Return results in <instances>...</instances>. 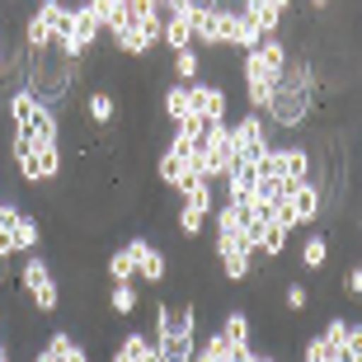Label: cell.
I'll list each match as a JSON object with an SVG mask.
<instances>
[{
    "instance_id": "7c38bea8",
    "label": "cell",
    "mask_w": 362,
    "mask_h": 362,
    "mask_svg": "<svg viewBox=\"0 0 362 362\" xmlns=\"http://www.w3.org/2000/svg\"><path fill=\"white\" fill-rule=\"evenodd\" d=\"M216 334L226 339L235 353H250V349H255V344H250V315H245V310H230L226 320H221V329H216Z\"/></svg>"
},
{
    "instance_id": "5bb4252c",
    "label": "cell",
    "mask_w": 362,
    "mask_h": 362,
    "mask_svg": "<svg viewBox=\"0 0 362 362\" xmlns=\"http://www.w3.org/2000/svg\"><path fill=\"white\" fill-rule=\"evenodd\" d=\"M160 108H165V118H170V122L179 127V122H184L188 113H193V99H188V85H179V81H175L170 90L160 94Z\"/></svg>"
},
{
    "instance_id": "52a82bcc",
    "label": "cell",
    "mask_w": 362,
    "mask_h": 362,
    "mask_svg": "<svg viewBox=\"0 0 362 362\" xmlns=\"http://www.w3.org/2000/svg\"><path fill=\"white\" fill-rule=\"evenodd\" d=\"M127 250H132V259H136V278L151 282V287H160L165 273H170V264H165V255H160V245H151L146 235H132V240H127Z\"/></svg>"
},
{
    "instance_id": "9a60e30c",
    "label": "cell",
    "mask_w": 362,
    "mask_h": 362,
    "mask_svg": "<svg viewBox=\"0 0 362 362\" xmlns=\"http://www.w3.org/2000/svg\"><path fill=\"white\" fill-rule=\"evenodd\" d=\"M259 42H264L259 24H255V19H250L245 10H235V24H230V47H240V52H255Z\"/></svg>"
},
{
    "instance_id": "484cf974",
    "label": "cell",
    "mask_w": 362,
    "mask_h": 362,
    "mask_svg": "<svg viewBox=\"0 0 362 362\" xmlns=\"http://www.w3.org/2000/svg\"><path fill=\"white\" fill-rule=\"evenodd\" d=\"M325 259H329V240L325 235H306V245H301V269H325Z\"/></svg>"
},
{
    "instance_id": "8992f818",
    "label": "cell",
    "mask_w": 362,
    "mask_h": 362,
    "mask_svg": "<svg viewBox=\"0 0 362 362\" xmlns=\"http://www.w3.org/2000/svg\"><path fill=\"white\" fill-rule=\"evenodd\" d=\"M188 99H193V113H198L202 122H207V127H212V122H226V90H221V85H212V81H193L188 85Z\"/></svg>"
},
{
    "instance_id": "83f0119b",
    "label": "cell",
    "mask_w": 362,
    "mask_h": 362,
    "mask_svg": "<svg viewBox=\"0 0 362 362\" xmlns=\"http://www.w3.org/2000/svg\"><path fill=\"white\" fill-rule=\"evenodd\" d=\"M344 362H362V325H349V344H344Z\"/></svg>"
},
{
    "instance_id": "1f68e13d",
    "label": "cell",
    "mask_w": 362,
    "mask_h": 362,
    "mask_svg": "<svg viewBox=\"0 0 362 362\" xmlns=\"http://www.w3.org/2000/svg\"><path fill=\"white\" fill-rule=\"evenodd\" d=\"M33 362H57V353H47V349H38V353H33Z\"/></svg>"
},
{
    "instance_id": "8fae6325",
    "label": "cell",
    "mask_w": 362,
    "mask_h": 362,
    "mask_svg": "<svg viewBox=\"0 0 362 362\" xmlns=\"http://www.w3.org/2000/svg\"><path fill=\"white\" fill-rule=\"evenodd\" d=\"M85 5H90V14L99 19L104 33H118L127 24V0H85Z\"/></svg>"
},
{
    "instance_id": "4fadbf2b",
    "label": "cell",
    "mask_w": 362,
    "mask_h": 362,
    "mask_svg": "<svg viewBox=\"0 0 362 362\" xmlns=\"http://www.w3.org/2000/svg\"><path fill=\"white\" fill-rule=\"evenodd\" d=\"M160 42L170 47V52H184V47H193V19H188V10L175 14V19H165Z\"/></svg>"
},
{
    "instance_id": "44dd1931",
    "label": "cell",
    "mask_w": 362,
    "mask_h": 362,
    "mask_svg": "<svg viewBox=\"0 0 362 362\" xmlns=\"http://www.w3.org/2000/svg\"><path fill=\"white\" fill-rule=\"evenodd\" d=\"M38 240H42V226L38 221H33V216H19V221H14V245H19V250H24V255H38Z\"/></svg>"
},
{
    "instance_id": "4dcf8cb0",
    "label": "cell",
    "mask_w": 362,
    "mask_h": 362,
    "mask_svg": "<svg viewBox=\"0 0 362 362\" xmlns=\"http://www.w3.org/2000/svg\"><path fill=\"white\" fill-rule=\"evenodd\" d=\"M269 5H273V10H278V14H287V10H292V5H296V0H269Z\"/></svg>"
},
{
    "instance_id": "4316f807",
    "label": "cell",
    "mask_w": 362,
    "mask_h": 362,
    "mask_svg": "<svg viewBox=\"0 0 362 362\" xmlns=\"http://www.w3.org/2000/svg\"><path fill=\"white\" fill-rule=\"evenodd\" d=\"M108 306H113V315H132L136 310V287L132 282H113V287H108Z\"/></svg>"
},
{
    "instance_id": "d6a6232c",
    "label": "cell",
    "mask_w": 362,
    "mask_h": 362,
    "mask_svg": "<svg viewBox=\"0 0 362 362\" xmlns=\"http://www.w3.org/2000/svg\"><path fill=\"white\" fill-rule=\"evenodd\" d=\"M5 71H10V62H5V47H0V76H5Z\"/></svg>"
},
{
    "instance_id": "ba28073f",
    "label": "cell",
    "mask_w": 362,
    "mask_h": 362,
    "mask_svg": "<svg viewBox=\"0 0 362 362\" xmlns=\"http://www.w3.org/2000/svg\"><path fill=\"white\" fill-rule=\"evenodd\" d=\"M156 175H160L165 188H175V193H184V188L193 184V175H188V160L179 156L175 146H165V151H160V160H156Z\"/></svg>"
},
{
    "instance_id": "836d02e7",
    "label": "cell",
    "mask_w": 362,
    "mask_h": 362,
    "mask_svg": "<svg viewBox=\"0 0 362 362\" xmlns=\"http://www.w3.org/2000/svg\"><path fill=\"white\" fill-rule=\"evenodd\" d=\"M310 5H315V10H325V5H329V0H310Z\"/></svg>"
},
{
    "instance_id": "cb8c5ba5",
    "label": "cell",
    "mask_w": 362,
    "mask_h": 362,
    "mask_svg": "<svg viewBox=\"0 0 362 362\" xmlns=\"http://www.w3.org/2000/svg\"><path fill=\"white\" fill-rule=\"evenodd\" d=\"M198 71H202V52H198V47L175 52V76H179V85H193V81H198Z\"/></svg>"
},
{
    "instance_id": "9c48e42d",
    "label": "cell",
    "mask_w": 362,
    "mask_h": 362,
    "mask_svg": "<svg viewBox=\"0 0 362 362\" xmlns=\"http://www.w3.org/2000/svg\"><path fill=\"white\" fill-rule=\"evenodd\" d=\"M315 175V160H310L306 146H282V179H287V188L306 184V179Z\"/></svg>"
},
{
    "instance_id": "3957f363",
    "label": "cell",
    "mask_w": 362,
    "mask_h": 362,
    "mask_svg": "<svg viewBox=\"0 0 362 362\" xmlns=\"http://www.w3.org/2000/svg\"><path fill=\"white\" fill-rule=\"evenodd\" d=\"M310 108H315V90L278 81V94H273V104L264 108V113H269L273 127H301V122L310 118Z\"/></svg>"
},
{
    "instance_id": "d6986e66",
    "label": "cell",
    "mask_w": 362,
    "mask_h": 362,
    "mask_svg": "<svg viewBox=\"0 0 362 362\" xmlns=\"http://www.w3.org/2000/svg\"><path fill=\"white\" fill-rule=\"evenodd\" d=\"M47 353H57V362H90L85 344H76V339H71L66 329H57V334L47 339Z\"/></svg>"
},
{
    "instance_id": "30bf717a",
    "label": "cell",
    "mask_w": 362,
    "mask_h": 362,
    "mask_svg": "<svg viewBox=\"0 0 362 362\" xmlns=\"http://www.w3.org/2000/svg\"><path fill=\"white\" fill-rule=\"evenodd\" d=\"M10 156H14V165H19V179H24V184H38V141H33V136H14Z\"/></svg>"
},
{
    "instance_id": "f546056e",
    "label": "cell",
    "mask_w": 362,
    "mask_h": 362,
    "mask_svg": "<svg viewBox=\"0 0 362 362\" xmlns=\"http://www.w3.org/2000/svg\"><path fill=\"white\" fill-rule=\"evenodd\" d=\"M344 292L353 296V301H362V264H353L349 278H344Z\"/></svg>"
},
{
    "instance_id": "e0dca14e",
    "label": "cell",
    "mask_w": 362,
    "mask_h": 362,
    "mask_svg": "<svg viewBox=\"0 0 362 362\" xmlns=\"http://www.w3.org/2000/svg\"><path fill=\"white\" fill-rule=\"evenodd\" d=\"M85 113H90V122H99V127H108V122L118 118V99L108 90H94L90 99H85Z\"/></svg>"
},
{
    "instance_id": "d4e9b609",
    "label": "cell",
    "mask_w": 362,
    "mask_h": 362,
    "mask_svg": "<svg viewBox=\"0 0 362 362\" xmlns=\"http://www.w3.org/2000/svg\"><path fill=\"white\" fill-rule=\"evenodd\" d=\"M349 325L353 320H344V315H334V320H325V349L334 353V358H344V344H349Z\"/></svg>"
},
{
    "instance_id": "d590c367",
    "label": "cell",
    "mask_w": 362,
    "mask_h": 362,
    "mask_svg": "<svg viewBox=\"0 0 362 362\" xmlns=\"http://www.w3.org/2000/svg\"><path fill=\"white\" fill-rule=\"evenodd\" d=\"M0 329H5V315H0Z\"/></svg>"
},
{
    "instance_id": "e575fe53",
    "label": "cell",
    "mask_w": 362,
    "mask_h": 362,
    "mask_svg": "<svg viewBox=\"0 0 362 362\" xmlns=\"http://www.w3.org/2000/svg\"><path fill=\"white\" fill-rule=\"evenodd\" d=\"M0 278H5V255H0Z\"/></svg>"
},
{
    "instance_id": "5b68a950",
    "label": "cell",
    "mask_w": 362,
    "mask_h": 362,
    "mask_svg": "<svg viewBox=\"0 0 362 362\" xmlns=\"http://www.w3.org/2000/svg\"><path fill=\"white\" fill-rule=\"evenodd\" d=\"M230 132H235V165H255L259 170V160H264L269 146H273L269 127H264V113H245ZM235 165H230V170H235Z\"/></svg>"
},
{
    "instance_id": "f1b7e54d",
    "label": "cell",
    "mask_w": 362,
    "mask_h": 362,
    "mask_svg": "<svg viewBox=\"0 0 362 362\" xmlns=\"http://www.w3.org/2000/svg\"><path fill=\"white\" fill-rule=\"evenodd\" d=\"M306 306H310V292L301 282H292V287H287V310H306Z\"/></svg>"
},
{
    "instance_id": "603a6c76",
    "label": "cell",
    "mask_w": 362,
    "mask_h": 362,
    "mask_svg": "<svg viewBox=\"0 0 362 362\" xmlns=\"http://www.w3.org/2000/svg\"><path fill=\"white\" fill-rule=\"evenodd\" d=\"M108 278H113V282H136V259H132L127 245L108 255Z\"/></svg>"
},
{
    "instance_id": "6da1fadb",
    "label": "cell",
    "mask_w": 362,
    "mask_h": 362,
    "mask_svg": "<svg viewBox=\"0 0 362 362\" xmlns=\"http://www.w3.org/2000/svg\"><path fill=\"white\" fill-rule=\"evenodd\" d=\"M10 122H14V136H33V141H62V122H57V108L42 104L38 94H28L24 85L10 94Z\"/></svg>"
},
{
    "instance_id": "7a4b0ae2",
    "label": "cell",
    "mask_w": 362,
    "mask_h": 362,
    "mask_svg": "<svg viewBox=\"0 0 362 362\" xmlns=\"http://www.w3.org/2000/svg\"><path fill=\"white\" fill-rule=\"evenodd\" d=\"M19 282H24L28 301H33L42 315H57V310H62V287H57V278H52V269H47V259H42V255H28L24 259Z\"/></svg>"
},
{
    "instance_id": "277c9868",
    "label": "cell",
    "mask_w": 362,
    "mask_h": 362,
    "mask_svg": "<svg viewBox=\"0 0 362 362\" xmlns=\"http://www.w3.org/2000/svg\"><path fill=\"white\" fill-rule=\"evenodd\" d=\"M179 198H184V202H179V230L193 240V235L207 226V216L216 212V184H207V179H193V184H188Z\"/></svg>"
},
{
    "instance_id": "ac0fdd59",
    "label": "cell",
    "mask_w": 362,
    "mask_h": 362,
    "mask_svg": "<svg viewBox=\"0 0 362 362\" xmlns=\"http://www.w3.org/2000/svg\"><path fill=\"white\" fill-rule=\"evenodd\" d=\"M62 175V141H38V184H52Z\"/></svg>"
},
{
    "instance_id": "ffe728a7",
    "label": "cell",
    "mask_w": 362,
    "mask_h": 362,
    "mask_svg": "<svg viewBox=\"0 0 362 362\" xmlns=\"http://www.w3.org/2000/svg\"><path fill=\"white\" fill-rule=\"evenodd\" d=\"M282 250H287V226H278L273 216H264V230H259V255L278 259Z\"/></svg>"
},
{
    "instance_id": "7402d4cb",
    "label": "cell",
    "mask_w": 362,
    "mask_h": 362,
    "mask_svg": "<svg viewBox=\"0 0 362 362\" xmlns=\"http://www.w3.org/2000/svg\"><path fill=\"white\" fill-rule=\"evenodd\" d=\"M146 353H151V339L146 334H127L118 349H113V358H108V362H146Z\"/></svg>"
},
{
    "instance_id": "2e32d148",
    "label": "cell",
    "mask_w": 362,
    "mask_h": 362,
    "mask_svg": "<svg viewBox=\"0 0 362 362\" xmlns=\"http://www.w3.org/2000/svg\"><path fill=\"white\" fill-rule=\"evenodd\" d=\"M221 273H226L230 282H250V273H255V255L250 250H221Z\"/></svg>"
}]
</instances>
